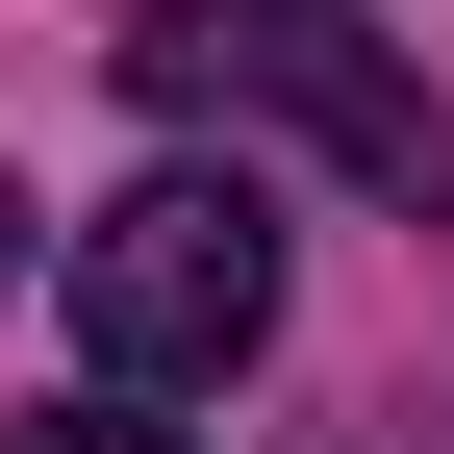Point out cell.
Here are the masks:
<instances>
[{
  "mask_svg": "<svg viewBox=\"0 0 454 454\" xmlns=\"http://www.w3.org/2000/svg\"><path fill=\"white\" fill-rule=\"evenodd\" d=\"M76 354H101V379H253V354H278V202H253V177H127V202H76Z\"/></svg>",
  "mask_w": 454,
  "mask_h": 454,
  "instance_id": "7a4b0ae2",
  "label": "cell"
},
{
  "mask_svg": "<svg viewBox=\"0 0 454 454\" xmlns=\"http://www.w3.org/2000/svg\"><path fill=\"white\" fill-rule=\"evenodd\" d=\"M0 454H177V429H127V404H51V429H0Z\"/></svg>",
  "mask_w": 454,
  "mask_h": 454,
  "instance_id": "3957f363",
  "label": "cell"
},
{
  "mask_svg": "<svg viewBox=\"0 0 454 454\" xmlns=\"http://www.w3.org/2000/svg\"><path fill=\"white\" fill-rule=\"evenodd\" d=\"M127 101H177V127H303L328 177L454 202V127H429L404 51H379V0H152L127 26Z\"/></svg>",
  "mask_w": 454,
  "mask_h": 454,
  "instance_id": "6da1fadb",
  "label": "cell"
}]
</instances>
